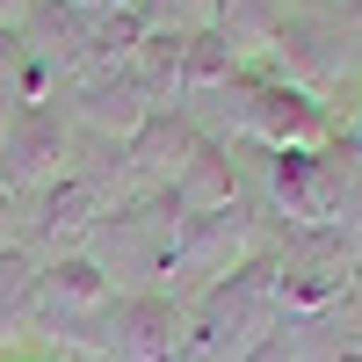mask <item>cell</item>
<instances>
[{"mask_svg": "<svg viewBox=\"0 0 362 362\" xmlns=\"http://www.w3.org/2000/svg\"><path fill=\"white\" fill-rule=\"evenodd\" d=\"M283 297H276V254L239 261L232 276H218L196 305H189V341H181V362H254L268 341H276Z\"/></svg>", "mask_w": 362, "mask_h": 362, "instance_id": "6da1fadb", "label": "cell"}, {"mask_svg": "<svg viewBox=\"0 0 362 362\" xmlns=\"http://www.w3.org/2000/svg\"><path fill=\"white\" fill-rule=\"evenodd\" d=\"M174 247H181V203H174V189H131L102 218V232H95L87 254L109 268V283L116 276L124 283H160L174 268Z\"/></svg>", "mask_w": 362, "mask_h": 362, "instance_id": "7a4b0ae2", "label": "cell"}, {"mask_svg": "<svg viewBox=\"0 0 362 362\" xmlns=\"http://www.w3.org/2000/svg\"><path fill=\"white\" fill-rule=\"evenodd\" d=\"M116 283H109V268L95 254H66V261H44V276H37V312L29 319H44L51 334H66L80 348H95L109 355V319H116Z\"/></svg>", "mask_w": 362, "mask_h": 362, "instance_id": "3957f363", "label": "cell"}, {"mask_svg": "<svg viewBox=\"0 0 362 362\" xmlns=\"http://www.w3.org/2000/svg\"><path fill=\"white\" fill-rule=\"evenodd\" d=\"M225 102H239V131L261 138L268 153H319L334 124H326V109L305 95V87H290L276 73H239L225 87Z\"/></svg>", "mask_w": 362, "mask_h": 362, "instance_id": "277c9868", "label": "cell"}, {"mask_svg": "<svg viewBox=\"0 0 362 362\" xmlns=\"http://www.w3.org/2000/svg\"><path fill=\"white\" fill-rule=\"evenodd\" d=\"M73 160V124L58 116V102H22L0 124V189L15 203H37L51 181H66Z\"/></svg>", "mask_w": 362, "mask_h": 362, "instance_id": "5b68a950", "label": "cell"}, {"mask_svg": "<svg viewBox=\"0 0 362 362\" xmlns=\"http://www.w3.org/2000/svg\"><path fill=\"white\" fill-rule=\"evenodd\" d=\"M355 261H362V247L348 232H297L290 247L276 254V297H283V312H297V319L334 312L348 297V283H355Z\"/></svg>", "mask_w": 362, "mask_h": 362, "instance_id": "8992f818", "label": "cell"}, {"mask_svg": "<svg viewBox=\"0 0 362 362\" xmlns=\"http://www.w3.org/2000/svg\"><path fill=\"white\" fill-rule=\"evenodd\" d=\"M268 189L305 232H348V210L362 196V174L326 160V153H276L268 160Z\"/></svg>", "mask_w": 362, "mask_h": 362, "instance_id": "52a82bcc", "label": "cell"}, {"mask_svg": "<svg viewBox=\"0 0 362 362\" xmlns=\"http://www.w3.org/2000/svg\"><path fill=\"white\" fill-rule=\"evenodd\" d=\"M189 341V312L167 290H131L109 319V355L102 362H181Z\"/></svg>", "mask_w": 362, "mask_h": 362, "instance_id": "ba28073f", "label": "cell"}, {"mask_svg": "<svg viewBox=\"0 0 362 362\" xmlns=\"http://www.w3.org/2000/svg\"><path fill=\"white\" fill-rule=\"evenodd\" d=\"M247 239H254V218L247 210H203V218H181V247H174V268L167 276H203V290L232 276L239 261H254L247 254Z\"/></svg>", "mask_w": 362, "mask_h": 362, "instance_id": "9c48e42d", "label": "cell"}, {"mask_svg": "<svg viewBox=\"0 0 362 362\" xmlns=\"http://www.w3.org/2000/svg\"><path fill=\"white\" fill-rule=\"evenodd\" d=\"M196 145H203V131H196L181 109H153V116L124 138V174H131V189H174L181 167L196 160Z\"/></svg>", "mask_w": 362, "mask_h": 362, "instance_id": "30bf717a", "label": "cell"}, {"mask_svg": "<svg viewBox=\"0 0 362 362\" xmlns=\"http://www.w3.org/2000/svg\"><path fill=\"white\" fill-rule=\"evenodd\" d=\"M145 116H153V102H145V87L131 80V66L80 80V131H95V138H116V145H124V138L145 124Z\"/></svg>", "mask_w": 362, "mask_h": 362, "instance_id": "8fae6325", "label": "cell"}, {"mask_svg": "<svg viewBox=\"0 0 362 362\" xmlns=\"http://www.w3.org/2000/svg\"><path fill=\"white\" fill-rule=\"evenodd\" d=\"M174 203H181V218H203V210H232L239 203V181H232V153L225 145H196V160L181 167L174 181Z\"/></svg>", "mask_w": 362, "mask_h": 362, "instance_id": "7c38bea8", "label": "cell"}, {"mask_svg": "<svg viewBox=\"0 0 362 362\" xmlns=\"http://www.w3.org/2000/svg\"><path fill=\"white\" fill-rule=\"evenodd\" d=\"M210 29H218V37L232 44V58L247 66V58L276 51V37H283V8H276V0H218Z\"/></svg>", "mask_w": 362, "mask_h": 362, "instance_id": "4fadbf2b", "label": "cell"}, {"mask_svg": "<svg viewBox=\"0 0 362 362\" xmlns=\"http://www.w3.org/2000/svg\"><path fill=\"white\" fill-rule=\"evenodd\" d=\"M131 80L145 87L153 109L181 102V37H174V29H145V44L131 51Z\"/></svg>", "mask_w": 362, "mask_h": 362, "instance_id": "5bb4252c", "label": "cell"}, {"mask_svg": "<svg viewBox=\"0 0 362 362\" xmlns=\"http://www.w3.org/2000/svg\"><path fill=\"white\" fill-rule=\"evenodd\" d=\"M37 276H44V261L29 254V247H8V254H0V341L37 312Z\"/></svg>", "mask_w": 362, "mask_h": 362, "instance_id": "9a60e30c", "label": "cell"}, {"mask_svg": "<svg viewBox=\"0 0 362 362\" xmlns=\"http://www.w3.org/2000/svg\"><path fill=\"white\" fill-rule=\"evenodd\" d=\"M22 80H29V44L22 29H0V124L22 109Z\"/></svg>", "mask_w": 362, "mask_h": 362, "instance_id": "2e32d148", "label": "cell"}, {"mask_svg": "<svg viewBox=\"0 0 362 362\" xmlns=\"http://www.w3.org/2000/svg\"><path fill=\"white\" fill-rule=\"evenodd\" d=\"M15 232H22V203H15L8 189H0V254L15 247Z\"/></svg>", "mask_w": 362, "mask_h": 362, "instance_id": "e0dca14e", "label": "cell"}, {"mask_svg": "<svg viewBox=\"0 0 362 362\" xmlns=\"http://www.w3.org/2000/svg\"><path fill=\"white\" fill-rule=\"evenodd\" d=\"M73 8H87V15H145V0H73Z\"/></svg>", "mask_w": 362, "mask_h": 362, "instance_id": "ac0fdd59", "label": "cell"}, {"mask_svg": "<svg viewBox=\"0 0 362 362\" xmlns=\"http://www.w3.org/2000/svg\"><path fill=\"white\" fill-rule=\"evenodd\" d=\"M22 15H29V0H0V29H22Z\"/></svg>", "mask_w": 362, "mask_h": 362, "instance_id": "d6986e66", "label": "cell"}, {"mask_svg": "<svg viewBox=\"0 0 362 362\" xmlns=\"http://www.w3.org/2000/svg\"><path fill=\"white\" fill-rule=\"evenodd\" d=\"M0 362H58V355H51V348H8Z\"/></svg>", "mask_w": 362, "mask_h": 362, "instance_id": "ffe728a7", "label": "cell"}, {"mask_svg": "<svg viewBox=\"0 0 362 362\" xmlns=\"http://www.w3.org/2000/svg\"><path fill=\"white\" fill-rule=\"evenodd\" d=\"M348 290H355V312H362V261H355V283H348Z\"/></svg>", "mask_w": 362, "mask_h": 362, "instance_id": "44dd1931", "label": "cell"}, {"mask_svg": "<svg viewBox=\"0 0 362 362\" xmlns=\"http://www.w3.org/2000/svg\"><path fill=\"white\" fill-rule=\"evenodd\" d=\"M341 362H362V341H355V348H348V355H341Z\"/></svg>", "mask_w": 362, "mask_h": 362, "instance_id": "7402d4cb", "label": "cell"}]
</instances>
